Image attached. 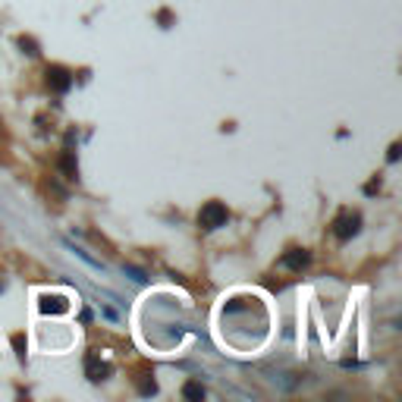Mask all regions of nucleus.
I'll list each match as a JSON object with an SVG mask.
<instances>
[{"label": "nucleus", "mask_w": 402, "mask_h": 402, "mask_svg": "<svg viewBox=\"0 0 402 402\" xmlns=\"http://www.w3.org/2000/svg\"><path fill=\"white\" fill-rule=\"evenodd\" d=\"M85 374H88V380H104L107 374H110V365H104L101 358H97V352H88L85 355Z\"/></svg>", "instance_id": "nucleus-5"}, {"label": "nucleus", "mask_w": 402, "mask_h": 402, "mask_svg": "<svg viewBox=\"0 0 402 402\" xmlns=\"http://www.w3.org/2000/svg\"><path fill=\"white\" fill-rule=\"evenodd\" d=\"M57 167L60 170H63V176L69 179V182H75V179H79V164H75V154L73 151H63V154H60V161H57Z\"/></svg>", "instance_id": "nucleus-6"}, {"label": "nucleus", "mask_w": 402, "mask_h": 402, "mask_svg": "<svg viewBox=\"0 0 402 402\" xmlns=\"http://www.w3.org/2000/svg\"><path fill=\"white\" fill-rule=\"evenodd\" d=\"M182 396H186V399H204V387L195 383V380H189L186 387H182Z\"/></svg>", "instance_id": "nucleus-9"}, {"label": "nucleus", "mask_w": 402, "mask_h": 402, "mask_svg": "<svg viewBox=\"0 0 402 402\" xmlns=\"http://www.w3.org/2000/svg\"><path fill=\"white\" fill-rule=\"evenodd\" d=\"M390 161H399V142L390 145Z\"/></svg>", "instance_id": "nucleus-14"}, {"label": "nucleus", "mask_w": 402, "mask_h": 402, "mask_svg": "<svg viewBox=\"0 0 402 402\" xmlns=\"http://www.w3.org/2000/svg\"><path fill=\"white\" fill-rule=\"evenodd\" d=\"M13 346L19 349L16 355H19V358H25V336H23V333H16V336H13Z\"/></svg>", "instance_id": "nucleus-12"}, {"label": "nucleus", "mask_w": 402, "mask_h": 402, "mask_svg": "<svg viewBox=\"0 0 402 402\" xmlns=\"http://www.w3.org/2000/svg\"><path fill=\"white\" fill-rule=\"evenodd\" d=\"M333 236L340 239V242H349L352 236H358V230H362V217L355 214V211H349V208H343L340 214L333 217Z\"/></svg>", "instance_id": "nucleus-1"}, {"label": "nucleus", "mask_w": 402, "mask_h": 402, "mask_svg": "<svg viewBox=\"0 0 402 402\" xmlns=\"http://www.w3.org/2000/svg\"><path fill=\"white\" fill-rule=\"evenodd\" d=\"M19 47H23L25 54H32V57H35V54H38V45H35V38H25V35H19Z\"/></svg>", "instance_id": "nucleus-11"}, {"label": "nucleus", "mask_w": 402, "mask_h": 402, "mask_svg": "<svg viewBox=\"0 0 402 402\" xmlns=\"http://www.w3.org/2000/svg\"><path fill=\"white\" fill-rule=\"evenodd\" d=\"M123 270H126V276H132L135 283H148V274H145L142 268H132V264H123Z\"/></svg>", "instance_id": "nucleus-10"}, {"label": "nucleus", "mask_w": 402, "mask_h": 402, "mask_svg": "<svg viewBox=\"0 0 402 402\" xmlns=\"http://www.w3.org/2000/svg\"><path fill=\"white\" fill-rule=\"evenodd\" d=\"M47 88L57 95H67L73 88V73L67 67H47Z\"/></svg>", "instance_id": "nucleus-3"}, {"label": "nucleus", "mask_w": 402, "mask_h": 402, "mask_svg": "<svg viewBox=\"0 0 402 402\" xmlns=\"http://www.w3.org/2000/svg\"><path fill=\"white\" fill-rule=\"evenodd\" d=\"M63 246H67V248H69V252H73V255H79V258H82L85 264H88V268H95V270H104V264H101V261H97V258H91L88 252H82V248H75L73 242H69V239H63Z\"/></svg>", "instance_id": "nucleus-8"}, {"label": "nucleus", "mask_w": 402, "mask_h": 402, "mask_svg": "<svg viewBox=\"0 0 402 402\" xmlns=\"http://www.w3.org/2000/svg\"><path fill=\"white\" fill-rule=\"evenodd\" d=\"M38 308H41L45 314H63L69 308V302H67V296H45Z\"/></svg>", "instance_id": "nucleus-7"}, {"label": "nucleus", "mask_w": 402, "mask_h": 402, "mask_svg": "<svg viewBox=\"0 0 402 402\" xmlns=\"http://www.w3.org/2000/svg\"><path fill=\"white\" fill-rule=\"evenodd\" d=\"M308 261H311V255H308L305 248H292V252H286L283 258H280V268H286V270H305Z\"/></svg>", "instance_id": "nucleus-4"}, {"label": "nucleus", "mask_w": 402, "mask_h": 402, "mask_svg": "<svg viewBox=\"0 0 402 402\" xmlns=\"http://www.w3.org/2000/svg\"><path fill=\"white\" fill-rule=\"evenodd\" d=\"M226 220H230V211L220 201H208L198 211V226H204V230H220V226H226Z\"/></svg>", "instance_id": "nucleus-2"}, {"label": "nucleus", "mask_w": 402, "mask_h": 402, "mask_svg": "<svg viewBox=\"0 0 402 402\" xmlns=\"http://www.w3.org/2000/svg\"><path fill=\"white\" fill-rule=\"evenodd\" d=\"M157 19H161V23H164V29H167V23H170V10H161V13H157Z\"/></svg>", "instance_id": "nucleus-13"}]
</instances>
